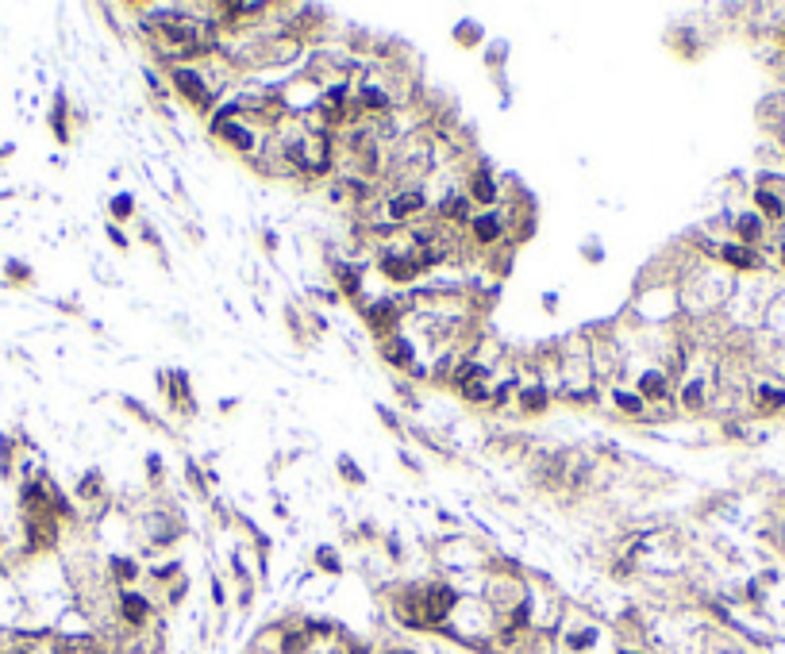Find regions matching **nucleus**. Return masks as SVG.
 Segmentation results:
<instances>
[{
    "label": "nucleus",
    "instance_id": "nucleus-1",
    "mask_svg": "<svg viewBox=\"0 0 785 654\" xmlns=\"http://www.w3.org/2000/svg\"><path fill=\"white\" fill-rule=\"evenodd\" d=\"M451 604H454V589L431 585L428 593H423V620H428V624H439V620L451 612Z\"/></svg>",
    "mask_w": 785,
    "mask_h": 654
},
{
    "label": "nucleus",
    "instance_id": "nucleus-2",
    "mask_svg": "<svg viewBox=\"0 0 785 654\" xmlns=\"http://www.w3.org/2000/svg\"><path fill=\"white\" fill-rule=\"evenodd\" d=\"M177 89H181V93L189 96L193 104H208V89L200 85V77H196V73H189V70H177Z\"/></svg>",
    "mask_w": 785,
    "mask_h": 654
},
{
    "label": "nucleus",
    "instance_id": "nucleus-3",
    "mask_svg": "<svg viewBox=\"0 0 785 654\" xmlns=\"http://www.w3.org/2000/svg\"><path fill=\"white\" fill-rule=\"evenodd\" d=\"M392 320H397V308H392V300H381V304L370 308V323L378 327V331H389Z\"/></svg>",
    "mask_w": 785,
    "mask_h": 654
},
{
    "label": "nucleus",
    "instance_id": "nucleus-4",
    "mask_svg": "<svg viewBox=\"0 0 785 654\" xmlns=\"http://www.w3.org/2000/svg\"><path fill=\"white\" fill-rule=\"evenodd\" d=\"M420 204H423V196H420V193H404V196H397V200L389 204V216H392V219L412 216V212L420 208Z\"/></svg>",
    "mask_w": 785,
    "mask_h": 654
},
{
    "label": "nucleus",
    "instance_id": "nucleus-5",
    "mask_svg": "<svg viewBox=\"0 0 785 654\" xmlns=\"http://www.w3.org/2000/svg\"><path fill=\"white\" fill-rule=\"evenodd\" d=\"M385 274L397 277V281H408V277H416V262H408V258H385Z\"/></svg>",
    "mask_w": 785,
    "mask_h": 654
},
{
    "label": "nucleus",
    "instance_id": "nucleus-6",
    "mask_svg": "<svg viewBox=\"0 0 785 654\" xmlns=\"http://www.w3.org/2000/svg\"><path fill=\"white\" fill-rule=\"evenodd\" d=\"M473 231H478L481 243H493L497 235H501V224H497L493 216H481V219H473Z\"/></svg>",
    "mask_w": 785,
    "mask_h": 654
},
{
    "label": "nucleus",
    "instance_id": "nucleus-7",
    "mask_svg": "<svg viewBox=\"0 0 785 654\" xmlns=\"http://www.w3.org/2000/svg\"><path fill=\"white\" fill-rule=\"evenodd\" d=\"M124 616L131 620V624H143V620H146V601H143V596H124Z\"/></svg>",
    "mask_w": 785,
    "mask_h": 654
},
{
    "label": "nucleus",
    "instance_id": "nucleus-8",
    "mask_svg": "<svg viewBox=\"0 0 785 654\" xmlns=\"http://www.w3.org/2000/svg\"><path fill=\"white\" fill-rule=\"evenodd\" d=\"M724 258L732 262V266H739V269H751V266H755V255H751V250H743V247H724Z\"/></svg>",
    "mask_w": 785,
    "mask_h": 654
},
{
    "label": "nucleus",
    "instance_id": "nucleus-9",
    "mask_svg": "<svg viewBox=\"0 0 785 654\" xmlns=\"http://www.w3.org/2000/svg\"><path fill=\"white\" fill-rule=\"evenodd\" d=\"M408 358H412V347H408L404 339H392V342H389V362L408 366Z\"/></svg>",
    "mask_w": 785,
    "mask_h": 654
},
{
    "label": "nucleus",
    "instance_id": "nucleus-10",
    "mask_svg": "<svg viewBox=\"0 0 785 654\" xmlns=\"http://www.w3.org/2000/svg\"><path fill=\"white\" fill-rule=\"evenodd\" d=\"M520 400H523V408H528V412H543V408H547V392L543 389H528Z\"/></svg>",
    "mask_w": 785,
    "mask_h": 654
},
{
    "label": "nucleus",
    "instance_id": "nucleus-11",
    "mask_svg": "<svg viewBox=\"0 0 785 654\" xmlns=\"http://www.w3.org/2000/svg\"><path fill=\"white\" fill-rule=\"evenodd\" d=\"M639 389L647 392V397H662V392H666V381H662V373H647V378L639 381Z\"/></svg>",
    "mask_w": 785,
    "mask_h": 654
},
{
    "label": "nucleus",
    "instance_id": "nucleus-12",
    "mask_svg": "<svg viewBox=\"0 0 785 654\" xmlns=\"http://www.w3.org/2000/svg\"><path fill=\"white\" fill-rule=\"evenodd\" d=\"M758 204H762V212H766V216H774V219L785 216L781 200H778V196H770V193H758Z\"/></svg>",
    "mask_w": 785,
    "mask_h": 654
},
{
    "label": "nucleus",
    "instance_id": "nucleus-13",
    "mask_svg": "<svg viewBox=\"0 0 785 654\" xmlns=\"http://www.w3.org/2000/svg\"><path fill=\"white\" fill-rule=\"evenodd\" d=\"M473 196H478L481 204L493 200V181H489V174H478V181H473Z\"/></svg>",
    "mask_w": 785,
    "mask_h": 654
},
{
    "label": "nucleus",
    "instance_id": "nucleus-14",
    "mask_svg": "<svg viewBox=\"0 0 785 654\" xmlns=\"http://www.w3.org/2000/svg\"><path fill=\"white\" fill-rule=\"evenodd\" d=\"M758 404H762V408H781V404H785V392H778V389H762V392H758Z\"/></svg>",
    "mask_w": 785,
    "mask_h": 654
},
{
    "label": "nucleus",
    "instance_id": "nucleus-15",
    "mask_svg": "<svg viewBox=\"0 0 785 654\" xmlns=\"http://www.w3.org/2000/svg\"><path fill=\"white\" fill-rule=\"evenodd\" d=\"M758 227H762V224H758V216H743L739 219V235H743V239H758Z\"/></svg>",
    "mask_w": 785,
    "mask_h": 654
},
{
    "label": "nucleus",
    "instance_id": "nucleus-16",
    "mask_svg": "<svg viewBox=\"0 0 785 654\" xmlns=\"http://www.w3.org/2000/svg\"><path fill=\"white\" fill-rule=\"evenodd\" d=\"M443 212H447V216H454V219H462V216H466V200H458V196H451V200L443 204Z\"/></svg>",
    "mask_w": 785,
    "mask_h": 654
},
{
    "label": "nucleus",
    "instance_id": "nucleus-17",
    "mask_svg": "<svg viewBox=\"0 0 785 654\" xmlns=\"http://www.w3.org/2000/svg\"><path fill=\"white\" fill-rule=\"evenodd\" d=\"M362 104H370V108H385L389 101L378 93V89H366V93H362Z\"/></svg>",
    "mask_w": 785,
    "mask_h": 654
},
{
    "label": "nucleus",
    "instance_id": "nucleus-18",
    "mask_svg": "<svg viewBox=\"0 0 785 654\" xmlns=\"http://www.w3.org/2000/svg\"><path fill=\"white\" fill-rule=\"evenodd\" d=\"M616 404H620V408H627V412H639L643 400H639V397H627V392H616Z\"/></svg>",
    "mask_w": 785,
    "mask_h": 654
},
{
    "label": "nucleus",
    "instance_id": "nucleus-19",
    "mask_svg": "<svg viewBox=\"0 0 785 654\" xmlns=\"http://www.w3.org/2000/svg\"><path fill=\"white\" fill-rule=\"evenodd\" d=\"M593 639H596V635H593V631H582V635H570V647H574V650H577V647H582V650H585V647H593Z\"/></svg>",
    "mask_w": 785,
    "mask_h": 654
},
{
    "label": "nucleus",
    "instance_id": "nucleus-20",
    "mask_svg": "<svg viewBox=\"0 0 785 654\" xmlns=\"http://www.w3.org/2000/svg\"><path fill=\"white\" fill-rule=\"evenodd\" d=\"M316 558H320V566H324V570H331V574H335V570H339V558H335L331 551H320V554H316Z\"/></svg>",
    "mask_w": 785,
    "mask_h": 654
},
{
    "label": "nucleus",
    "instance_id": "nucleus-21",
    "mask_svg": "<svg viewBox=\"0 0 785 654\" xmlns=\"http://www.w3.org/2000/svg\"><path fill=\"white\" fill-rule=\"evenodd\" d=\"M227 135L235 139V146H250V135H247L243 127H227Z\"/></svg>",
    "mask_w": 785,
    "mask_h": 654
},
{
    "label": "nucleus",
    "instance_id": "nucleus-22",
    "mask_svg": "<svg viewBox=\"0 0 785 654\" xmlns=\"http://www.w3.org/2000/svg\"><path fill=\"white\" fill-rule=\"evenodd\" d=\"M112 212H116V216H127V212H131V196H120V200L112 204Z\"/></svg>",
    "mask_w": 785,
    "mask_h": 654
},
{
    "label": "nucleus",
    "instance_id": "nucleus-23",
    "mask_svg": "<svg viewBox=\"0 0 785 654\" xmlns=\"http://www.w3.org/2000/svg\"><path fill=\"white\" fill-rule=\"evenodd\" d=\"M685 400H689V408H697V404H701V385H689V392H685Z\"/></svg>",
    "mask_w": 785,
    "mask_h": 654
},
{
    "label": "nucleus",
    "instance_id": "nucleus-24",
    "mask_svg": "<svg viewBox=\"0 0 785 654\" xmlns=\"http://www.w3.org/2000/svg\"><path fill=\"white\" fill-rule=\"evenodd\" d=\"M297 647H305V639H297V635H289V639H285V654H293Z\"/></svg>",
    "mask_w": 785,
    "mask_h": 654
},
{
    "label": "nucleus",
    "instance_id": "nucleus-25",
    "mask_svg": "<svg viewBox=\"0 0 785 654\" xmlns=\"http://www.w3.org/2000/svg\"><path fill=\"white\" fill-rule=\"evenodd\" d=\"M116 570H120V577H135V566H131V562H116Z\"/></svg>",
    "mask_w": 785,
    "mask_h": 654
},
{
    "label": "nucleus",
    "instance_id": "nucleus-26",
    "mask_svg": "<svg viewBox=\"0 0 785 654\" xmlns=\"http://www.w3.org/2000/svg\"><path fill=\"white\" fill-rule=\"evenodd\" d=\"M466 397H470V400H481V397H485V385H470V389H466Z\"/></svg>",
    "mask_w": 785,
    "mask_h": 654
},
{
    "label": "nucleus",
    "instance_id": "nucleus-27",
    "mask_svg": "<svg viewBox=\"0 0 785 654\" xmlns=\"http://www.w3.org/2000/svg\"><path fill=\"white\" fill-rule=\"evenodd\" d=\"M343 285H347V289L355 293V289H358V277H355V274H350V269H347V274H343Z\"/></svg>",
    "mask_w": 785,
    "mask_h": 654
},
{
    "label": "nucleus",
    "instance_id": "nucleus-28",
    "mask_svg": "<svg viewBox=\"0 0 785 654\" xmlns=\"http://www.w3.org/2000/svg\"><path fill=\"white\" fill-rule=\"evenodd\" d=\"M392 654H408V650H392Z\"/></svg>",
    "mask_w": 785,
    "mask_h": 654
},
{
    "label": "nucleus",
    "instance_id": "nucleus-29",
    "mask_svg": "<svg viewBox=\"0 0 785 654\" xmlns=\"http://www.w3.org/2000/svg\"><path fill=\"white\" fill-rule=\"evenodd\" d=\"M624 654H627V650H624Z\"/></svg>",
    "mask_w": 785,
    "mask_h": 654
}]
</instances>
